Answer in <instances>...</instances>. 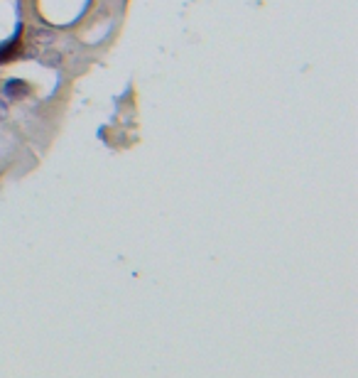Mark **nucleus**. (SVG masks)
<instances>
[{
	"instance_id": "f257e3e1",
	"label": "nucleus",
	"mask_w": 358,
	"mask_h": 378,
	"mask_svg": "<svg viewBox=\"0 0 358 378\" xmlns=\"http://www.w3.org/2000/svg\"><path fill=\"white\" fill-rule=\"evenodd\" d=\"M3 89H5V96L8 98H22L25 94H29V86L25 81H20V79H8Z\"/></svg>"
},
{
	"instance_id": "f03ea898",
	"label": "nucleus",
	"mask_w": 358,
	"mask_h": 378,
	"mask_svg": "<svg viewBox=\"0 0 358 378\" xmlns=\"http://www.w3.org/2000/svg\"><path fill=\"white\" fill-rule=\"evenodd\" d=\"M17 40H20V35H15L10 42L0 44V62H5V59H10V56H13V52L17 49Z\"/></svg>"
}]
</instances>
